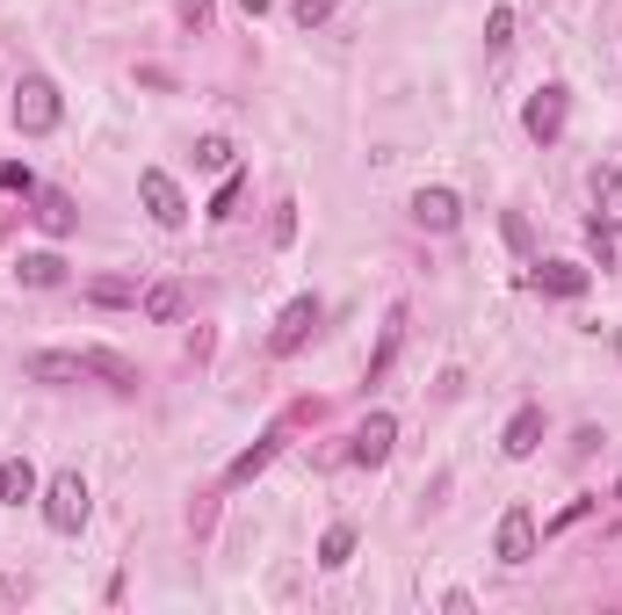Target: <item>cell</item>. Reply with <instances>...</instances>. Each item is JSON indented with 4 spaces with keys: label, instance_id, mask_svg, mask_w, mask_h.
<instances>
[{
    "label": "cell",
    "instance_id": "cell-1",
    "mask_svg": "<svg viewBox=\"0 0 622 615\" xmlns=\"http://www.w3.org/2000/svg\"><path fill=\"white\" fill-rule=\"evenodd\" d=\"M58 116H66L58 88L44 80V72H22V80H15V131H22V138H52Z\"/></svg>",
    "mask_w": 622,
    "mask_h": 615
},
{
    "label": "cell",
    "instance_id": "cell-2",
    "mask_svg": "<svg viewBox=\"0 0 622 615\" xmlns=\"http://www.w3.org/2000/svg\"><path fill=\"white\" fill-rule=\"evenodd\" d=\"M138 195H145V217H153L159 232H181V225H189V195H181V181H174L167 167H145Z\"/></svg>",
    "mask_w": 622,
    "mask_h": 615
},
{
    "label": "cell",
    "instance_id": "cell-3",
    "mask_svg": "<svg viewBox=\"0 0 622 615\" xmlns=\"http://www.w3.org/2000/svg\"><path fill=\"white\" fill-rule=\"evenodd\" d=\"M87 507H95V500H87V478L80 471H58L52 485H44V522H52L58 536L87 528Z\"/></svg>",
    "mask_w": 622,
    "mask_h": 615
},
{
    "label": "cell",
    "instance_id": "cell-4",
    "mask_svg": "<svg viewBox=\"0 0 622 615\" xmlns=\"http://www.w3.org/2000/svg\"><path fill=\"white\" fill-rule=\"evenodd\" d=\"M565 116H571V88H543V94H529V109H521V131L536 145H557L565 138Z\"/></svg>",
    "mask_w": 622,
    "mask_h": 615
},
{
    "label": "cell",
    "instance_id": "cell-5",
    "mask_svg": "<svg viewBox=\"0 0 622 615\" xmlns=\"http://www.w3.org/2000/svg\"><path fill=\"white\" fill-rule=\"evenodd\" d=\"M492 558H500V564H529V558H536V514H529V507H507L500 514Z\"/></svg>",
    "mask_w": 622,
    "mask_h": 615
},
{
    "label": "cell",
    "instance_id": "cell-6",
    "mask_svg": "<svg viewBox=\"0 0 622 615\" xmlns=\"http://www.w3.org/2000/svg\"><path fill=\"white\" fill-rule=\"evenodd\" d=\"M311 334H319V298H290V304H282V318H276V334H268V348L297 355Z\"/></svg>",
    "mask_w": 622,
    "mask_h": 615
},
{
    "label": "cell",
    "instance_id": "cell-7",
    "mask_svg": "<svg viewBox=\"0 0 622 615\" xmlns=\"http://www.w3.org/2000/svg\"><path fill=\"white\" fill-rule=\"evenodd\" d=\"M529 290H543V298H587L593 268H579V261H536V268H529Z\"/></svg>",
    "mask_w": 622,
    "mask_h": 615
},
{
    "label": "cell",
    "instance_id": "cell-8",
    "mask_svg": "<svg viewBox=\"0 0 622 615\" xmlns=\"http://www.w3.org/2000/svg\"><path fill=\"white\" fill-rule=\"evenodd\" d=\"M391 441H398V421H391V413H369V421L355 427V449H347V457H355V463H369V471H377V463L391 457Z\"/></svg>",
    "mask_w": 622,
    "mask_h": 615
},
{
    "label": "cell",
    "instance_id": "cell-9",
    "mask_svg": "<svg viewBox=\"0 0 622 615\" xmlns=\"http://www.w3.org/2000/svg\"><path fill=\"white\" fill-rule=\"evenodd\" d=\"M30 384H87V355H58V348L30 355Z\"/></svg>",
    "mask_w": 622,
    "mask_h": 615
},
{
    "label": "cell",
    "instance_id": "cell-10",
    "mask_svg": "<svg viewBox=\"0 0 622 615\" xmlns=\"http://www.w3.org/2000/svg\"><path fill=\"white\" fill-rule=\"evenodd\" d=\"M456 217H464V203H456L449 189H420V195H413V225H427V232H456Z\"/></svg>",
    "mask_w": 622,
    "mask_h": 615
},
{
    "label": "cell",
    "instance_id": "cell-11",
    "mask_svg": "<svg viewBox=\"0 0 622 615\" xmlns=\"http://www.w3.org/2000/svg\"><path fill=\"white\" fill-rule=\"evenodd\" d=\"M500 449H507V457H536V449H543V405H521L514 421H507Z\"/></svg>",
    "mask_w": 622,
    "mask_h": 615
},
{
    "label": "cell",
    "instance_id": "cell-12",
    "mask_svg": "<svg viewBox=\"0 0 622 615\" xmlns=\"http://www.w3.org/2000/svg\"><path fill=\"white\" fill-rule=\"evenodd\" d=\"M276 449H282V435H260L254 449H240V457L225 463V485H254V478L268 471V463H276Z\"/></svg>",
    "mask_w": 622,
    "mask_h": 615
},
{
    "label": "cell",
    "instance_id": "cell-13",
    "mask_svg": "<svg viewBox=\"0 0 622 615\" xmlns=\"http://www.w3.org/2000/svg\"><path fill=\"white\" fill-rule=\"evenodd\" d=\"M181 312H189V282H153V290H145V318H153V326H174Z\"/></svg>",
    "mask_w": 622,
    "mask_h": 615
},
{
    "label": "cell",
    "instance_id": "cell-14",
    "mask_svg": "<svg viewBox=\"0 0 622 615\" xmlns=\"http://www.w3.org/2000/svg\"><path fill=\"white\" fill-rule=\"evenodd\" d=\"M36 225L52 232V239H66V232L80 225V211H73V195H58V189H36Z\"/></svg>",
    "mask_w": 622,
    "mask_h": 615
},
{
    "label": "cell",
    "instance_id": "cell-15",
    "mask_svg": "<svg viewBox=\"0 0 622 615\" xmlns=\"http://www.w3.org/2000/svg\"><path fill=\"white\" fill-rule=\"evenodd\" d=\"M87 377H109L116 391H138V362H123L116 348H87Z\"/></svg>",
    "mask_w": 622,
    "mask_h": 615
},
{
    "label": "cell",
    "instance_id": "cell-16",
    "mask_svg": "<svg viewBox=\"0 0 622 615\" xmlns=\"http://www.w3.org/2000/svg\"><path fill=\"white\" fill-rule=\"evenodd\" d=\"M0 500H8V507L36 500V471H30V457H8V463H0Z\"/></svg>",
    "mask_w": 622,
    "mask_h": 615
},
{
    "label": "cell",
    "instance_id": "cell-17",
    "mask_svg": "<svg viewBox=\"0 0 622 615\" xmlns=\"http://www.w3.org/2000/svg\"><path fill=\"white\" fill-rule=\"evenodd\" d=\"M15 282H30V290H52V282H66V261H58V254H22V261H15Z\"/></svg>",
    "mask_w": 622,
    "mask_h": 615
},
{
    "label": "cell",
    "instance_id": "cell-18",
    "mask_svg": "<svg viewBox=\"0 0 622 615\" xmlns=\"http://www.w3.org/2000/svg\"><path fill=\"white\" fill-rule=\"evenodd\" d=\"M593 211H601V225H622V175L615 167H593Z\"/></svg>",
    "mask_w": 622,
    "mask_h": 615
},
{
    "label": "cell",
    "instance_id": "cell-19",
    "mask_svg": "<svg viewBox=\"0 0 622 615\" xmlns=\"http://www.w3.org/2000/svg\"><path fill=\"white\" fill-rule=\"evenodd\" d=\"M347 558H355V528H347V522H333L326 536H319V564H326V572H341Z\"/></svg>",
    "mask_w": 622,
    "mask_h": 615
},
{
    "label": "cell",
    "instance_id": "cell-20",
    "mask_svg": "<svg viewBox=\"0 0 622 615\" xmlns=\"http://www.w3.org/2000/svg\"><path fill=\"white\" fill-rule=\"evenodd\" d=\"M240 203H246V175H225V189L210 195V225H225V217H240Z\"/></svg>",
    "mask_w": 622,
    "mask_h": 615
},
{
    "label": "cell",
    "instance_id": "cell-21",
    "mask_svg": "<svg viewBox=\"0 0 622 615\" xmlns=\"http://www.w3.org/2000/svg\"><path fill=\"white\" fill-rule=\"evenodd\" d=\"M196 167L203 175H232V138H203L196 145Z\"/></svg>",
    "mask_w": 622,
    "mask_h": 615
},
{
    "label": "cell",
    "instance_id": "cell-22",
    "mask_svg": "<svg viewBox=\"0 0 622 615\" xmlns=\"http://www.w3.org/2000/svg\"><path fill=\"white\" fill-rule=\"evenodd\" d=\"M485 44H492V52H507V44H514V8H492V15H485Z\"/></svg>",
    "mask_w": 622,
    "mask_h": 615
},
{
    "label": "cell",
    "instance_id": "cell-23",
    "mask_svg": "<svg viewBox=\"0 0 622 615\" xmlns=\"http://www.w3.org/2000/svg\"><path fill=\"white\" fill-rule=\"evenodd\" d=\"M87 298H95V304H138V290L116 282V276H95V282H87Z\"/></svg>",
    "mask_w": 622,
    "mask_h": 615
},
{
    "label": "cell",
    "instance_id": "cell-24",
    "mask_svg": "<svg viewBox=\"0 0 622 615\" xmlns=\"http://www.w3.org/2000/svg\"><path fill=\"white\" fill-rule=\"evenodd\" d=\"M500 232H507V246H514V254H536V232H529V217H521V211H507Z\"/></svg>",
    "mask_w": 622,
    "mask_h": 615
},
{
    "label": "cell",
    "instance_id": "cell-25",
    "mask_svg": "<svg viewBox=\"0 0 622 615\" xmlns=\"http://www.w3.org/2000/svg\"><path fill=\"white\" fill-rule=\"evenodd\" d=\"M0 189H15V195H36V175H30V167H22V159H8V167H0Z\"/></svg>",
    "mask_w": 622,
    "mask_h": 615
},
{
    "label": "cell",
    "instance_id": "cell-26",
    "mask_svg": "<svg viewBox=\"0 0 622 615\" xmlns=\"http://www.w3.org/2000/svg\"><path fill=\"white\" fill-rule=\"evenodd\" d=\"M290 15H297V30H319V22H326V15H333V0H297Z\"/></svg>",
    "mask_w": 622,
    "mask_h": 615
},
{
    "label": "cell",
    "instance_id": "cell-27",
    "mask_svg": "<svg viewBox=\"0 0 622 615\" xmlns=\"http://www.w3.org/2000/svg\"><path fill=\"white\" fill-rule=\"evenodd\" d=\"M587 514H593V500H571V507H565V514H557V522H551V528H543V536H565V528H571V522H587Z\"/></svg>",
    "mask_w": 622,
    "mask_h": 615
},
{
    "label": "cell",
    "instance_id": "cell-28",
    "mask_svg": "<svg viewBox=\"0 0 622 615\" xmlns=\"http://www.w3.org/2000/svg\"><path fill=\"white\" fill-rule=\"evenodd\" d=\"M297 239V203H282V211H276V246H290Z\"/></svg>",
    "mask_w": 622,
    "mask_h": 615
},
{
    "label": "cell",
    "instance_id": "cell-29",
    "mask_svg": "<svg viewBox=\"0 0 622 615\" xmlns=\"http://www.w3.org/2000/svg\"><path fill=\"white\" fill-rule=\"evenodd\" d=\"M181 22H189V30H210V0H181Z\"/></svg>",
    "mask_w": 622,
    "mask_h": 615
},
{
    "label": "cell",
    "instance_id": "cell-30",
    "mask_svg": "<svg viewBox=\"0 0 622 615\" xmlns=\"http://www.w3.org/2000/svg\"><path fill=\"white\" fill-rule=\"evenodd\" d=\"M240 8H246V22H260L268 8H276V0H240Z\"/></svg>",
    "mask_w": 622,
    "mask_h": 615
},
{
    "label": "cell",
    "instance_id": "cell-31",
    "mask_svg": "<svg viewBox=\"0 0 622 615\" xmlns=\"http://www.w3.org/2000/svg\"><path fill=\"white\" fill-rule=\"evenodd\" d=\"M615 348H622V340H615Z\"/></svg>",
    "mask_w": 622,
    "mask_h": 615
}]
</instances>
